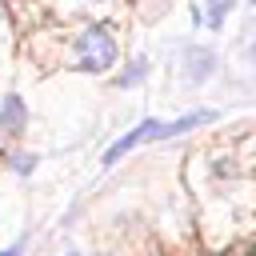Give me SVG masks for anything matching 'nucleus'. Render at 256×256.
Segmentation results:
<instances>
[{
    "label": "nucleus",
    "instance_id": "obj_8",
    "mask_svg": "<svg viewBox=\"0 0 256 256\" xmlns=\"http://www.w3.org/2000/svg\"><path fill=\"white\" fill-rule=\"evenodd\" d=\"M20 252H24V240H16V244H12V248H4V252H0V256H20Z\"/></svg>",
    "mask_w": 256,
    "mask_h": 256
},
{
    "label": "nucleus",
    "instance_id": "obj_3",
    "mask_svg": "<svg viewBox=\"0 0 256 256\" xmlns=\"http://www.w3.org/2000/svg\"><path fill=\"white\" fill-rule=\"evenodd\" d=\"M24 128H28V104H24V96L8 92L0 100V132L4 136H20Z\"/></svg>",
    "mask_w": 256,
    "mask_h": 256
},
{
    "label": "nucleus",
    "instance_id": "obj_2",
    "mask_svg": "<svg viewBox=\"0 0 256 256\" xmlns=\"http://www.w3.org/2000/svg\"><path fill=\"white\" fill-rule=\"evenodd\" d=\"M116 56H120V48H116L108 24H92L76 36V68L80 72H108L116 64Z\"/></svg>",
    "mask_w": 256,
    "mask_h": 256
},
{
    "label": "nucleus",
    "instance_id": "obj_6",
    "mask_svg": "<svg viewBox=\"0 0 256 256\" xmlns=\"http://www.w3.org/2000/svg\"><path fill=\"white\" fill-rule=\"evenodd\" d=\"M232 4H236V0H212V4H208L204 24H208V28H220V24H224V16L232 12Z\"/></svg>",
    "mask_w": 256,
    "mask_h": 256
},
{
    "label": "nucleus",
    "instance_id": "obj_5",
    "mask_svg": "<svg viewBox=\"0 0 256 256\" xmlns=\"http://www.w3.org/2000/svg\"><path fill=\"white\" fill-rule=\"evenodd\" d=\"M144 76H148V60H132V68H124V72L116 76V84H120V88H132V84H140Z\"/></svg>",
    "mask_w": 256,
    "mask_h": 256
},
{
    "label": "nucleus",
    "instance_id": "obj_1",
    "mask_svg": "<svg viewBox=\"0 0 256 256\" xmlns=\"http://www.w3.org/2000/svg\"><path fill=\"white\" fill-rule=\"evenodd\" d=\"M216 120V112L212 108H200V112H188V116H180V120H140L132 132H124L108 152H104V168H112V164H120L132 148H140V144H152V140H172V136H184V132H192V128H200V124H212Z\"/></svg>",
    "mask_w": 256,
    "mask_h": 256
},
{
    "label": "nucleus",
    "instance_id": "obj_7",
    "mask_svg": "<svg viewBox=\"0 0 256 256\" xmlns=\"http://www.w3.org/2000/svg\"><path fill=\"white\" fill-rule=\"evenodd\" d=\"M36 160H40V156H32V152H16V156H12V172H16V176H28V172L36 168Z\"/></svg>",
    "mask_w": 256,
    "mask_h": 256
},
{
    "label": "nucleus",
    "instance_id": "obj_10",
    "mask_svg": "<svg viewBox=\"0 0 256 256\" xmlns=\"http://www.w3.org/2000/svg\"><path fill=\"white\" fill-rule=\"evenodd\" d=\"M72 256H76V252H72Z\"/></svg>",
    "mask_w": 256,
    "mask_h": 256
},
{
    "label": "nucleus",
    "instance_id": "obj_9",
    "mask_svg": "<svg viewBox=\"0 0 256 256\" xmlns=\"http://www.w3.org/2000/svg\"><path fill=\"white\" fill-rule=\"evenodd\" d=\"M252 8H256V0H252Z\"/></svg>",
    "mask_w": 256,
    "mask_h": 256
},
{
    "label": "nucleus",
    "instance_id": "obj_4",
    "mask_svg": "<svg viewBox=\"0 0 256 256\" xmlns=\"http://www.w3.org/2000/svg\"><path fill=\"white\" fill-rule=\"evenodd\" d=\"M184 80L188 84H204L212 72H216V56L208 52V48H184Z\"/></svg>",
    "mask_w": 256,
    "mask_h": 256
}]
</instances>
